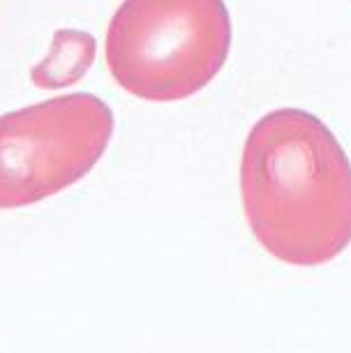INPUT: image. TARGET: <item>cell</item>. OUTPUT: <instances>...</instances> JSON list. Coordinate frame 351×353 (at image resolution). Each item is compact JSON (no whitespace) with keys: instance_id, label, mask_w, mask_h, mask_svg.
<instances>
[{"instance_id":"1","label":"cell","mask_w":351,"mask_h":353,"mask_svg":"<svg viewBox=\"0 0 351 353\" xmlns=\"http://www.w3.org/2000/svg\"><path fill=\"white\" fill-rule=\"evenodd\" d=\"M241 196L257 243L277 261L312 268L349 248L351 162L312 113L277 109L250 130Z\"/></svg>"},{"instance_id":"2","label":"cell","mask_w":351,"mask_h":353,"mask_svg":"<svg viewBox=\"0 0 351 353\" xmlns=\"http://www.w3.org/2000/svg\"><path fill=\"white\" fill-rule=\"evenodd\" d=\"M229 49L224 0H123L104 42L116 83L148 102H178L203 90Z\"/></svg>"},{"instance_id":"3","label":"cell","mask_w":351,"mask_h":353,"mask_svg":"<svg viewBox=\"0 0 351 353\" xmlns=\"http://www.w3.org/2000/svg\"><path fill=\"white\" fill-rule=\"evenodd\" d=\"M111 134L114 113L88 92L0 116V210L35 205L81 181Z\"/></svg>"},{"instance_id":"4","label":"cell","mask_w":351,"mask_h":353,"mask_svg":"<svg viewBox=\"0 0 351 353\" xmlns=\"http://www.w3.org/2000/svg\"><path fill=\"white\" fill-rule=\"evenodd\" d=\"M54 44V53L35 70V74L49 72V79L44 81V88H61V85H70L81 79V74L90 68L92 56H95V39L88 32H58Z\"/></svg>"}]
</instances>
